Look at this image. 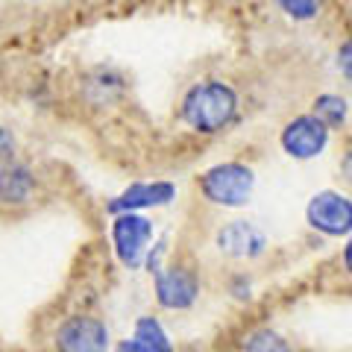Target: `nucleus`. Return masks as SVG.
<instances>
[{
	"mask_svg": "<svg viewBox=\"0 0 352 352\" xmlns=\"http://www.w3.org/2000/svg\"><path fill=\"white\" fill-rule=\"evenodd\" d=\"M179 115L194 132L212 135V132H220L235 120L238 94H235V88L223 80H203L185 91Z\"/></svg>",
	"mask_w": 352,
	"mask_h": 352,
	"instance_id": "f257e3e1",
	"label": "nucleus"
},
{
	"mask_svg": "<svg viewBox=\"0 0 352 352\" xmlns=\"http://www.w3.org/2000/svg\"><path fill=\"white\" fill-rule=\"evenodd\" d=\"M197 185H200V194L208 203L223 208H241L250 203L252 188H256V176H252V168H247V164L223 162L200 173Z\"/></svg>",
	"mask_w": 352,
	"mask_h": 352,
	"instance_id": "f03ea898",
	"label": "nucleus"
},
{
	"mask_svg": "<svg viewBox=\"0 0 352 352\" xmlns=\"http://www.w3.org/2000/svg\"><path fill=\"white\" fill-rule=\"evenodd\" d=\"M53 346H56V352H106L109 329L100 317L74 314L56 329Z\"/></svg>",
	"mask_w": 352,
	"mask_h": 352,
	"instance_id": "7ed1b4c3",
	"label": "nucleus"
},
{
	"mask_svg": "<svg viewBox=\"0 0 352 352\" xmlns=\"http://www.w3.org/2000/svg\"><path fill=\"white\" fill-rule=\"evenodd\" d=\"M308 226L317 229L323 235H349L352 232V200L340 191H320L311 197V203L305 208Z\"/></svg>",
	"mask_w": 352,
	"mask_h": 352,
	"instance_id": "20e7f679",
	"label": "nucleus"
},
{
	"mask_svg": "<svg viewBox=\"0 0 352 352\" xmlns=\"http://www.w3.org/2000/svg\"><path fill=\"white\" fill-rule=\"evenodd\" d=\"M156 276V300L162 308L182 311L191 308L197 294H200V279L188 264H170V267H153Z\"/></svg>",
	"mask_w": 352,
	"mask_h": 352,
	"instance_id": "39448f33",
	"label": "nucleus"
},
{
	"mask_svg": "<svg viewBox=\"0 0 352 352\" xmlns=\"http://www.w3.org/2000/svg\"><path fill=\"white\" fill-rule=\"evenodd\" d=\"M282 150L294 159H314L320 156L329 144V126L317 115H300L288 120V126L282 129Z\"/></svg>",
	"mask_w": 352,
	"mask_h": 352,
	"instance_id": "423d86ee",
	"label": "nucleus"
},
{
	"mask_svg": "<svg viewBox=\"0 0 352 352\" xmlns=\"http://www.w3.org/2000/svg\"><path fill=\"white\" fill-rule=\"evenodd\" d=\"M153 238V223L141 214H118L112 223V241H115V252L126 267H141L144 261L147 244Z\"/></svg>",
	"mask_w": 352,
	"mask_h": 352,
	"instance_id": "0eeeda50",
	"label": "nucleus"
},
{
	"mask_svg": "<svg viewBox=\"0 0 352 352\" xmlns=\"http://www.w3.org/2000/svg\"><path fill=\"white\" fill-rule=\"evenodd\" d=\"M214 244L220 252H226L232 258H256L267 247V238L261 235V229L247 223V220H232V223L217 229Z\"/></svg>",
	"mask_w": 352,
	"mask_h": 352,
	"instance_id": "6e6552de",
	"label": "nucleus"
},
{
	"mask_svg": "<svg viewBox=\"0 0 352 352\" xmlns=\"http://www.w3.org/2000/svg\"><path fill=\"white\" fill-rule=\"evenodd\" d=\"M173 194H176V188L170 182H135L109 203V212L112 214H135L138 208L168 206L173 200Z\"/></svg>",
	"mask_w": 352,
	"mask_h": 352,
	"instance_id": "1a4fd4ad",
	"label": "nucleus"
},
{
	"mask_svg": "<svg viewBox=\"0 0 352 352\" xmlns=\"http://www.w3.org/2000/svg\"><path fill=\"white\" fill-rule=\"evenodd\" d=\"M132 338H135L147 352H173L164 329L159 326V320H153V317H141V320L135 323V335Z\"/></svg>",
	"mask_w": 352,
	"mask_h": 352,
	"instance_id": "9d476101",
	"label": "nucleus"
},
{
	"mask_svg": "<svg viewBox=\"0 0 352 352\" xmlns=\"http://www.w3.org/2000/svg\"><path fill=\"white\" fill-rule=\"evenodd\" d=\"M314 115L323 120V124L332 129V126H340L346 120V100L338 94H320L314 100Z\"/></svg>",
	"mask_w": 352,
	"mask_h": 352,
	"instance_id": "9b49d317",
	"label": "nucleus"
},
{
	"mask_svg": "<svg viewBox=\"0 0 352 352\" xmlns=\"http://www.w3.org/2000/svg\"><path fill=\"white\" fill-rule=\"evenodd\" d=\"M244 352H294L291 344L273 329H256L244 340Z\"/></svg>",
	"mask_w": 352,
	"mask_h": 352,
	"instance_id": "f8f14e48",
	"label": "nucleus"
},
{
	"mask_svg": "<svg viewBox=\"0 0 352 352\" xmlns=\"http://www.w3.org/2000/svg\"><path fill=\"white\" fill-rule=\"evenodd\" d=\"M279 6L291 18H314L317 12H320V6L311 3V0H285V3H279Z\"/></svg>",
	"mask_w": 352,
	"mask_h": 352,
	"instance_id": "ddd939ff",
	"label": "nucleus"
},
{
	"mask_svg": "<svg viewBox=\"0 0 352 352\" xmlns=\"http://www.w3.org/2000/svg\"><path fill=\"white\" fill-rule=\"evenodd\" d=\"M338 68L352 82V36L344 44H340V50H338Z\"/></svg>",
	"mask_w": 352,
	"mask_h": 352,
	"instance_id": "4468645a",
	"label": "nucleus"
},
{
	"mask_svg": "<svg viewBox=\"0 0 352 352\" xmlns=\"http://www.w3.org/2000/svg\"><path fill=\"white\" fill-rule=\"evenodd\" d=\"M115 352H147V349H144V346H141V344H138V340H135V338H132V340L126 338V340H120V344L115 346Z\"/></svg>",
	"mask_w": 352,
	"mask_h": 352,
	"instance_id": "2eb2a0df",
	"label": "nucleus"
},
{
	"mask_svg": "<svg viewBox=\"0 0 352 352\" xmlns=\"http://www.w3.org/2000/svg\"><path fill=\"white\" fill-rule=\"evenodd\" d=\"M344 267H346V273L352 276V238L346 241V247H344Z\"/></svg>",
	"mask_w": 352,
	"mask_h": 352,
	"instance_id": "dca6fc26",
	"label": "nucleus"
},
{
	"mask_svg": "<svg viewBox=\"0 0 352 352\" xmlns=\"http://www.w3.org/2000/svg\"><path fill=\"white\" fill-rule=\"evenodd\" d=\"M344 170L352 176V150H346V156H344Z\"/></svg>",
	"mask_w": 352,
	"mask_h": 352,
	"instance_id": "f3484780",
	"label": "nucleus"
}]
</instances>
